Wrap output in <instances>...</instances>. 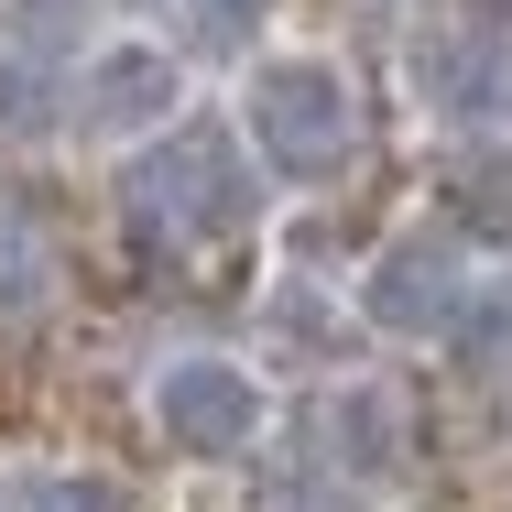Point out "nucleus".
<instances>
[{"mask_svg":"<svg viewBox=\"0 0 512 512\" xmlns=\"http://www.w3.org/2000/svg\"><path fill=\"white\" fill-rule=\"evenodd\" d=\"M0 22H11V44H44V33H55V22H66V0H11V11H0Z\"/></svg>","mask_w":512,"mask_h":512,"instance_id":"f8f14e48","label":"nucleus"},{"mask_svg":"<svg viewBox=\"0 0 512 512\" xmlns=\"http://www.w3.org/2000/svg\"><path fill=\"white\" fill-rule=\"evenodd\" d=\"M273 11H284V0H186V33H197L207 55H229V66H240V55L273 33Z\"/></svg>","mask_w":512,"mask_h":512,"instance_id":"9d476101","label":"nucleus"},{"mask_svg":"<svg viewBox=\"0 0 512 512\" xmlns=\"http://www.w3.org/2000/svg\"><path fill=\"white\" fill-rule=\"evenodd\" d=\"M55 295V262H44V229H33V207L0 186V316H33Z\"/></svg>","mask_w":512,"mask_h":512,"instance_id":"1a4fd4ad","label":"nucleus"},{"mask_svg":"<svg viewBox=\"0 0 512 512\" xmlns=\"http://www.w3.org/2000/svg\"><path fill=\"white\" fill-rule=\"evenodd\" d=\"M251 512H360V491L316 469V480H273V491H251Z\"/></svg>","mask_w":512,"mask_h":512,"instance_id":"9b49d317","label":"nucleus"},{"mask_svg":"<svg viewBox=\"0 0 512 512\" xmlns=\"http://www.w3.org/2000/svg\"><path fill=\"white\" fill-rule=\"evenodd\" d=\"M120 11H164V0H120Z\"/></svg>","mask_w":512,"mask_h":512,"instance_id":"ddd939ff","label":"nucleus"},{"mask_svg":"<svg viewBox=\"0 0 512 512\" xmlns=\"http://www.w3.org/2000/svg\"><path fill=\"white\" fill-rule=\"evenodd\" d=\"M229 142H240V164L273 197L338 186L360 164V142H371L349 55H327V44H251L240 77H229Z\"/></svg>","mask_w":512,"mask_h":512,"instance_id":"f257e3e1","label":"nucleus"},{"mask_svg":"<svg viewBox=\"0 0 512 512\" xmlns=\"http://www.w3.org/2000/svg\"><path fill=\"white\" fill-rule=\"evenodd\" d=\"M502 77H512V44L491 22H436L414 44V99L436 120H491L502 109Z\"/></svg>","mask_w":512,"mask_h":512,"instance_id":"0eeeda50","label":"nucleus"},{"mask_svg":"<svg viewBox=\"0 0 512 512\" xmlns=\"http://www.w3.org/2000/svg\"><path fill=\"white\" fill-rule=\"evenodd\" d=\"M0 512H131V491L109 469H88V458H11Z\"/></svg>","mask_w":512,"mask_h":512,"instance_id":"6e6552de","label":"nucleus"},{"mask_svg":"<svg viewBox=\"0 0 512 512\" xmlns=\"http://www.w3.org/2000/svg\"><path fill=\"white\" fill-rule=\"evenodd\" d=\"M186 55L164 44V33H109L77 55V77H66V142L77 153H142L153 131H175L186 120Z\"/></svg>","mask_w":512,"mask_h":512,"instance_id":"39448f33","label":"nucleus"},{"mask_svg":"<svg viewBox=\"0 0 512 512\" xmlns=\"http://www.w3.org/2000/svg\"><path fill=\"white\" fill-rule=\"evenodd\" d=\"M316 469L349 480V491H371V480L404 469V414H393L382 382H327L316 393Z\"/></svg>","mask_w":512,"mask_h":512,"instance_id":"423d86ee","label":"nucleus"},{"mask_svg":"<svg viewBox=\"0 0 512 512\" xmlns=\"http://www.w3.org/2000/svg\"><path fill=\"white\" fill-rule=\"evenodd\" d=\"M131 218H142L164 251H186V262H229V251L273 218V186L240 164L229 131L175 120V131H153V142L131 153Z\"/></svg>","mask_w":512,"mask_h":512,"instance_id":"f03ea898","label":"nucleus"},{"mask_svg":"<svg viewBox=\"0 0 512 512\" xmlns=\"http://www.w3.org/2000/svg\"><path fill=\"white\" fill-rule=\"evenodd\" d=\"M469 295H480V251H469V229H458V218H414V229H393V240L360 262L349 316H360L371 338L436 349V338L469 327Z\"/></svg>","mask_w":512,"mask_h":512,"instance_id":"20e7f679","label":"nucleus"},{"mask_svg":"<svg viewBox=\"0 0 512 512\" xmlns=\"http://www.w3.org/2000/svg\"><path fill=\"white\" fill-rule=\"evenodd\" d=\"M142 414H153V436H164L175 458H197V469H240V458L273 447L284 393H273V371L240 360V349H164V360L142 371Z\"/></svg>","mask_w":512,"mask_h":512,"instance_id":"7ed1b4c3","label":"nucleus"}]
</instances>
